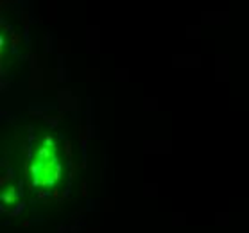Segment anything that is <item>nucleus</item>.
Wrapping results in <instances>:
<instances>
[{
	"mask_svg": "<svg viewBox=\"0 0 249 233\" xmlns=\"http://www.w3.org/2000/svg\"><path fill=\"white\" fill-rule=\"evenodd\" d=\"M33 181L38 187H51L59 179L61 174V165L57 160V151L56 145L51 138H47L45 143L38 149V153L33 160Z\"/></svg>",
	"mask_w": 249,
	"mask_h": 233,
	"instance_id": "1",
	"label": "nucleus"
},
{
	"mask_svg": "<svg viewBox=\"0 0 249 233\" xmlns=\"http://www.w3.org/2000/svg\"><path fill=\"white\" fill-rule=\"evenodd\" d=\"M17 199V194L13 192V188H11V192H9V196L7 194H4V201H7V203H13Z\"/></svg>",
	"mask_w": 249,
	"mask_h": 233,
	"instance_id": "2",
	"label": "nucleus"
}]
</instances>
